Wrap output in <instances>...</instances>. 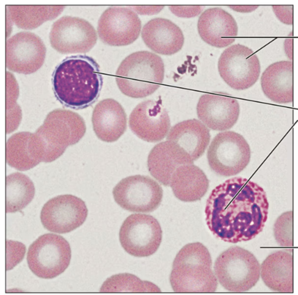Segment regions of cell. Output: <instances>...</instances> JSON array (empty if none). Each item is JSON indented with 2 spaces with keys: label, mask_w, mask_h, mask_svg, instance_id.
I'll list each match as a JSON object with an SVG mask.
<instances>
[{
  "label": "cell",
  "mask_w": 298,
  "mask_h": 295,
  "mask_svg": "<svg viewBox=\"0 0 298 295\" xmlns=\"http://www.w3.org/2000/svg\"><path fill=\"white\" fill-rule=\"evenodd\" d=\"M268 208L265 190L248 179L240 186L222 191L215 198L211 208L217 237L233 243L251 240L262 231Z\"/></svg>",
  "instance_id": "6da1fadb"
},
{
  "label": "cell",
  "mask_w": 298,
  "mask_h": 295,
  "mask_svg": "<svg viewBox=\"0 0 298 295\" xmlns=\"http://www.w3.org/2000/svg\"><path fill=\"white\" fill-rule=\"evenodd\" d=\"M54 90L58 99L74 108L88 106L98 96L102 84L99 66L92 58L73 56L56 68L53 78Z\"/></svg>",
  "instance_id": "7a4b0ae2"
},
{
  "label": "cell",
  "mask_w": 298,
  "mask_h": 295,
  "mask_svg": "<svg viewBox=\"0 0 298 295\" xmlns=\"http://www.w3.org/2000/svg\"><path fill=\"white\" fill-rule=\"evenodd\" d=\"M170 281L176 292H215L217 280L206 247L198 242L183 246L173 262Z\"/></svg>",
  "instance_id": "3957f363"
},
{
  "label": "cell",
  "mask_w": 298,
  "mask_h": 295,
  "mask_svg": "<svg viewBox=\"0 0 298 295\" xmlns=\"http://www.w3.org/2000/svg\"><path fill=\"white\" fill-rule=\"evenodd\" d=\"M164 65L161 58L148 51L132 54L122 62L116 73L117 85L124 95L143 98L154 93L164 78Z\"/></svg>",
  "instance_id": "277c9868"
},
{
  "label": "cell",
  "mask_w": 298,
  "mask_h": 295,
  "mask_svg": "<svg viewBox=\"0 0 298 295\" xmlns=\"http://www.w3.org/2000/svg\"><path fill=\"white\" fill-rule=\"evenodd\" d=\"M86 130L84 121L78 114L65 110L51 112L35 133L44 146L43 162H51L59 158L68 146L80 140Z\"/></svg>",
  "instance_id": "5b68a950"
},
{
  "label": "cell",
  "mask_w": 298,
  "mask_h": 295,
  "mask_svg": "<svg viewBox=\"0 0 298 295\" xmlns=\"http://www.w3.org/2000/svg\"><path fill=\"white\" fill-rule=\"evenodd\" d=\"M215 275L221 285L232 292H245L256 284L260 266L251 252L233 246L222 253L214 265Z\"/></svg>",
  "instance_id": "8992f818"
},
{
  "label": "cell",
  "mask_w": 298,
  "mask_h": 295,
  "mask_svg": "<svg viewBox=\"0 0 298 295\" xmlns=\"http://www.w3.org/2000/svg\"><path fill=\"white\" fill-rule=\"evenodd\" d=\"M71 250L67 241L52 233L41 235L29 246L27 255L32 272L42 278L51 279L63 272L71 258Z\"/></svg>",
  "instance_id": "52a82bcc"
},
{
  "label": "cell",
  "mask_w": 298,
  "mask_h": 295,
  "mask_svg": "<svg viewBox=\"0 0 298 295\" xmlns=\"http://www.w3.org/2000/svg\"><path fill=\"white\" fill-rule=\"evenodd\" d=\"M251 157L250 148L246 140L242 135L231 131L217 134L207 153L211 169L224 176L235 175L242 172L249 164Z\"/></svg>",
  "instance_id": "ba28073f"
},
{
  "label": "cell",
  "mask_w": 298,
  "mask_h": 295,
  "mask_svg": "<svg viewBox=\"0 0 298 295\" xmlns=\"http://www.w3.org/2000/svg\"><path fill=\"white\" fill-rule=\"evenodd\" d=\"M162 232L157 220L150 215L132 214L123 222L119 239L124 250L136 257L150 256L158 249Z\"/></svg>",
  "instance_id": "9c48e42d"
},
{
  "label": "cell",
  "mask_w": 298,
  "mask_h": 295,
  "mask_svg": "<svg viewBox=\"0 0 298 295\" xmlns=\"http://www.w3.org/2000/svg\"><path fill=\"white\" fill-rule=\"evenodd\" d=\"M112 194L116 203L123 209L148 213L160 205L163 190L158 183L149 176L136 175L121 180L113 188Z\"/></svg>",
  "instance_id": "30bf717a"
},
{
  "label": "cell",
  "mask_w": 298,
  "mask_h": 295,
  "mask_svg": "<svg viewBox=\"0 0 298 295\" xmlns=\"http://www.w3.org/2000/svg\"><path fill=\"white\" fill-rule=\"evenodd\" d=\"M220 75L231 88L242 90L253 86L260 72L258 59L252 50L239 44L225 50L219 60Z\"/></svg>",
  "instance_id": "8fae6325"
},
{
  "label": "cell",
  "mask_w": 298,
  "mask_h": 295,
  "mask_svg": "<svg viewBox=\"0 0 298 295\" xmlns=\"http://www.w3.org/2000/svg\"><path fill=\"white\" fill-rule=\"evenodd\" d=\"M49 39L52 47L60 53H83L94 46L97 36L94 28L87 21L66 16L53 24Z\"/></svg>",
  "instance_id": "7c38bea8"
},
{
  "label": "cell",
  "mask_w": 298,
  "mask_h": 295,
  "mask_svg": "<svg viewBox=\"0 0 298 295\" xmlns=\"http://www.w3.org/2000/svg\"><path fill=\"white\" fill-rule=\"evenodd\" d=\"M88 210L85 202L70 194L58 195L44 205L40 218L44 227L58 234H65L75 229L86 220Z\"/></svg>",
  "instance_id": "4fadbf2b"
},
{
  "label": "cell",
  "mask_w": 298,
  "mask_h": 295,
  "mask_svg": "<svg viewBox=\"0 0 298 295\" xmlns=\"http://www.w3.org/2000/svg\"><path fill=\"white\" fill-rule=\"evenodd\" d=\"M210 131L194 119L180 122L171 128L166 139L180 165L192 164L203 155L210 142Z\"/></svg>",
  "instance_id": "5bb4252c"
},
{
  "label": "cell",
  "mask_w": 298,
  "mask_h": 295,
  "mask_svg": "<svg viewBox=\"0 0 298 295\" xmlns=\"http://www.w3.org/2000/svg\"><path fill=\"white\" fill-rule=\"evenodd\" d=\"M141 22L131 9L113 6L106 9L98 21V35L104 43L113 46L129 45L138 38Z\"/></svg>",
  "instance_id": "9a60e30c"
},
{
  "label": "cell",
  "mask_w": 298,
  "mask_h": 295,
  "mask_svg": "<svg viewBox=\"0 0 298 295\" xmlns=\"http://www.w3.org/2000/svg\"><path fill=\"white\" fill-rule=\"evenodd\" d=\"M129 125L138 137L150 142L164 139L171 126L169 117L161 99L148 100L139 103L130 116Z\"/></svg>",
  "instance_id": "2e32d148"
},
{
  "label": "cell",
  "mask_w": 298,
  "mask_h": 295,
  "mask_svg": "<svg viewBox=\"0 0 298 295\" xmlns=\"http://www.w3.org/2000/svg\"><path fill=\"white\" fill-rule=\"evenodd\" d=\"M46 49L42 40L35 34L18 33L6 44V61L8 68L13 71H35L42 66Z\"/></svg>",
  "instance_id": "e0dca14e"
},
{
  "label": "cell",
  "mask_w": 298,
  "mask_h": 295,
  "mask_svg": "<svg viewBox=\"0 0 298 295\" xmlns=\"http://www.w3.org/2000/svg\"><path fill=\"white\" fill-rule=\"evenodd\" d=\"M198 118L210 129L222 131L236 123L240 107L237 100L230 97L205 94L200 97L196 107Z\"/></svg>",
  "instance_id": "ac0fdd59"
},
{
  "label": "cell",
  "mask_w": 298,
  "mask_h": 295,
  "mask_svg": "<svg viewBox=\"0 0 298 295\" xmlns=\"http://www.w3.org/2000/svg\"><path fill=\"white\" fill-rule=\"evenodd\" d=\"M199 34L206 43L218 48L232 44L238 28L232 16L220 8H209L200 15L198 23Z\"/></svg>",
  "instance_id": "d6986e66"
},
{
  "label": "cell",
  "mask_w": 298,
  "mask_h": 295,
  "mask_svg": "<svg viewBox=\"0 0 298 295\" xmlns=\"http://www.w3.org/2000/svg\"><path fill=\"white\" fill-rule=\"evenodd\" d=\"M43 146L35 133L28 132L18 133L8 140L6 146L7 164L19 171H25L43 162Z\"/></svg>",
  "instance_id": "ffe728a7"
},
{
  "label": "cell",
  "mask_w": 298,
  "mask_h": 295,
  "mask_svg": "<svg viewBox=\"0 0 298 295\" xmlns=\"http://www.w3.org/2000/svg\"><path fill=\"white\" fill-rule=\"evenodd\" d=\"M92 121L93 130L97 137L107 142L118 140L127 129L125 111L121 105L112 99L103 100L96 105Z\"/></svg>",
  "instance_id": "44dd1931"
},
{
  "label": "cell",
  "mask_w": 298,
  "mask_h": 295,
  "mask_svg": "<svg viewBox=\"0 0 298 295\" xmlns=\"http://www.w3.org/2000/svg\"><path fill=\"white\" fill-rule=\"evenodd\" d=\"M141 37L150 49L165 55L178 52L184 42L179 27L170 20L161 18L152 19L146 24L143 28Z\"/></svg>",
  "instance_id": "7402d4cb"
},
{
  "label": "cell",
  "mask_w": 298,
  "mask_h": 295,
  "mask_svg": "<svg viewBox=\"0 0 298 295\" xmlns=\"http://www.w3.org/2000/svg\"><path fill=\"white\" fill-rule=\"evenodd\" d=\"M260 81L264 93L272 101L279 104L293 102L292 61H281L271 64L262 73Z\"/></svg>",
  "instance_id": "603a6c76"
},
{
  "label": "cell",
  "mask_w": 298,
  "mask_h": 295,
  "mask_svg": "<svg viewBox=\"0 0 298 295\" xmlns=\"http://www.w3.org/2000/svg\"><path fill=\"white\" fill-rule=\"evenodd\" d=\"M260 274L265 284L273 291L293 293L292 255L284 250L269 255L260 266Z\"/></svg>",
  "instance_id": "cb8c5ba5"
},
{
  "label": "cell",
  "mask_w": 298,
  "mask_h": 295,
  "mask_svg": "<svg viewBox=\"0 0 298 295\" xmlns=\"http://www.w3.org/2000/svg\"><path fill=\"white\" fill-rule=\"evenodd\" d=\"M209 185L204 172L193 164L178 167L172 176L170 184L175 196L185 202L200 199L207 192Z\"/></svg>",
  "instance_id": "d4e9b609"
},
{
  "label": "cell",
  "mask_w": 298,
  "mask_h": 295,
  "mask_svg": "<svg viewBox=\"0 0 298 295\" xmlns=\"http://www.w3.org/2000/svg\"><path fill=\"white\" fill-rule=\"evenodd\" d=\"M64 8L61 5H9L7 10L11 20L17 27L30 30L54 19Z\"/></svg>",
  "instance_id": "484cf974"
},
{
  "label": "cell",
  "mask_w": 298,
  "mask_h": 295,
  "mask_svg": "<svg viewBox=\"0 0 298 295\" xmlns=\"http://www.w3.org/2000/svg\"><path fill=\"white\" fill-rule=\"evenodd\" d=\"M35 193L33 183L26 175L15 172L6 178V212L12 213L25 208Z\"/></svg>",
  "instance_id": "4316f807"
},
{
  "label": "cell",
  "mask_w": 298,
  "mask_h": 295,
  "mask_svg": "<svg viewBox=\"0 0 298 295\" xmlns=\"http://www.w3.org/2000/svg\"><path fill=\"white\" fill-rule=\"evenodd\" d=\"M101 292H159L160 289L150 282L142 280L129 273L113 275L107 278L100 289Z\"/></svg>",
  "instance_id": "83f0119b"
},
{
  "label": "cell",
  "mask_w": 298,
  "mask_h": 295,
  "mask_svg": "<svg viewBox=\"0 0 298 295\" xmlns=\"http://www.w3.org/2000/svg\"><path fill=\"white\" fill-rule=\"evenodd\" d=\"M275 239L280 246L284 247L293 246V212L283 213L276 219L274 227Z\"/></svg>",
  "instance_id": "f1b7e54d"
},
{
  "label": "cell",
  "mask_w": 298,
  "mask_h": 295,
  "mask_svg": "<svg viewBox=\"0 0 298 295\" xmlns=\"http://www.w3.org/2000/svg\"><path fill=\"white\" fill-rule=\"evenodd\" d=\"M6 244L7 270L11 269L22 260L24 255L26 247L21 242L7 240Z\"/></svg>",
  "instance_id": "f546056e"
},
{
  "label": "cell",
  "mask_w": 298,
  "mask_h": 295,
  "mask_svg": "<svg viewBox=\"0 0 298 295\" xmlns=\"http://www.w3.org/2000/svg\"><path fill=\"white\" fill-rule=\"evenodd\" d=\"M275 6L277 9L279 10H277V11L274 10V13L279 19L284 23L288 24H292L293 20L292 8V6Z\"/></svg>",
  "instance_id": "4dcf8cb0"
}]
</instances>
